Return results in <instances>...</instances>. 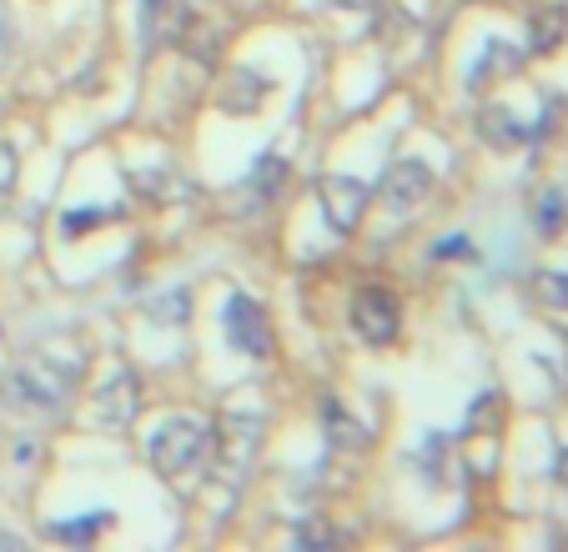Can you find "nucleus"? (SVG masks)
<instances>
[{
    "label": "nucleus",
    "instance_id": "4468645a",
    "mask_svg": "<svg viewBox=\"0 0 568 552\" xmlns=\"http://www.w3.org/2000/svg\"><path fill=\"white\" fill-rule=\"evenodd\" d=\"M473 252V242L468 236H448V242H438L433 246V256H468Z\"/></svg>",
    "mask_w": 568,
    "mask_h": 552
},
{
    "label": "nucleus",
    "instance_id": "6e6552de",
    "mask_svg": "<svg viewBox=\"0 0 568 552\" xmlns=\"http://www.w3.org/2000/svg\"><path fill=\"white\" fill-rule=\"evenodd\" d=\"M534 226H538V236H564L568 232V192L564 186H544V192L534 196Z\"/></svg>",
    "mask_w": 568,
    "mask_h": 552
},
{
    "label": "nucleus",
    "instance_id": "dca6fc26",
    "mask_svg": "<svg viewBox=\"0 0 568 552\" xmlns=\"http://www.w3.org/2000/svg\"><path fill=\"white\" fill-rule=\"evenodd\" d=\"M558 472H564V488H568V452L558 457Z\"/></svg>",
    "mask_w": 568,
    "mask_h": 552
},
{
    "label": "nucleus",
    "instance_id": "7ed1b4c3",
    "mask_svg": "<svg viewBox=\"0 0 568 552\" xmlns=\"http://www.w3.org/2000/svg\"><path fill=\"white\" fill-rule=\"evenodd\" d=\"M222 327H226V341H232L242 357H272V321H267V307H262L257 297H247V292H232V301H226L222 311Z\"/></svg>",
    "mask_w": 568,
    "mask_h": 552
},
{
    "label": "nucleus",
    "instance_id": "1a4fd4ad",
    "mask_svg": "<svg viewBox=\"0 0 568 552\" xmlns=\"http://www.w3.org/2000/svg\"><path fill=\"white\" fill-rule=\"evenodd\" d=\"M564 25H568V11H558V6L538 11L534 16V51H554V45L564 41Z\"/></svg>",
    "mask_w": 568,
    "mask_h": 552
},
{
    "label": "nucleus",
    "instance_id": "9d476101",
    "mask_svg": "<svg viewBox=\"0 0 568 552\" xmlns=\"http://www.w3.org/2000/svg\"><path fill=\"white\" fill-rule=\"evenodd\" d=\"M101 528H111V512H91V518H81V522H55L51 538H61V542H91Z\"/></svg>",
    "mask_w": 568,
    "mask_h": 552
},
{
    "label": "nucleus",
    "instance_id": "f257e3e1",
    "mask_svg": "<svg viewBox=\"0 0 568 552\" xmlns=\"http://www.w3.org/2000/svg\"><path fill=\"white\" fill-rule=\"evenodd\" d=\"M151 468L161 478H192V472L206 468V457H212V427L202 417H172V422H161V432L151 437Z\"/></svg>",
    "mask_w": 568,
    "mask_h": 552
},
{
    "label": "nucleus",
    "instance_id": "9b49d317",
    "mask_svg": "<svg viewBox=\"0 0 568 552\" xmlns=\"http://www.w3.org/2000/svg\"><path fill=\"white\" fill-rule=\"evenodd\" d=\"M282 181H287V161L282 156H262L257 171H252V186H262V196H277Z\"/></svg>",
    "mask_w": 568,
    "mask_h": 552
},
{
    "label": "nucleus",
    "instance_id": "0eeeda50",
    "mask_svg": "<svg viewBox=\"0 0 568 552\" xmlns=\"http://www.w3.org/2000/svg\"><path fill=\"white\" fill-rule=\"evenodd\" d=\"M136 407H141V382L131 372H116L97 392V417L101 422H111V427H126L131 417H136Z\"/></svg>",
    "mask_w": 568,
    "mask_h": 552
},
{
    "label": "nucleus",
    "instance_id": "ddd939ff",
    "mask_svg": "<svg viewBox=\"0 0 568 552\" xmlns=\"http://www.w3.org/2000/svg\"><path fill=\"white\" fill-rule=\"evenodd\" d=\"M534 292L548 301V307L568 311V272H544V276L534 282Z\"/></svg>",
    "mask_w": 568,
    "mask_h": 552
},
{
    "label": "nucleus",
    "instance_id": "2eb2a0df",
    "mask_svg": "<svg viewBox=\"0 0 568 552\" xmlns=\"http://www.w3.org/2000/svg\"><path fill=\"white\" fill-rule=\"evenodd\" d=\"M297 542H337V538L327 528H307V532H297Z\"/></svg>",
    "mask_w": 568,
    "mask_h": 552
},
{
    "label": "nucleus",
    "instance_id": "f03ea898",
    "mask_svg": "<svg viewBox=\"0 0 568 552\" xmlns=\"http://www.w3.org/2000/svg\"><path fill=\"white\" fill-rule=\"evenodd\" d=\"M347 321H353V331L367 347H393L403 337V297L393 287H383V282H367V287L353 292Z\"/></svg>",
    "mask_w": 568,
    "mask_h": 552
},
{
    "label": "nucleus",
    "instance_id": "20e7f679",
    "mask_svg": "<svg viewBox=\"0 0 568 552\" xmlns=\"http://www.w3.org/2000/svg\"><path fill=\"white\" fill-rule=\"evenodd\" d=\"M367 186L353 176H322L317 181V202H322V216H327V226H333L337 236H353L357 222H363L367 212Z\"/></svg>",
    "mask_w": 568,
    "mask_h": 552
},
{
    "label": "nucleus",
    "instance_id": "39448f33",
    "mask_svg": "<svg viewBox=\"0 0 568 552\" xmlns=\"http://www.w3.org/2000/svg\"><path fill=\"white\" fill-rule=\"evenodd\" d=\"M428 192H433V171L423 166V161H397V166H387L383 202L393 206V212H418V206L428 202Z\"/></svg>",
    "mask_w": 568,
    "mask_h": 552
},
{
    "label": "nucleus",
    "instance_id": "f8f14e48",
    "mask_svg": "<svg viewBox=\"0 0 568 552\" xmlns=\"http://www.w3.org/2000/svg\"><path fill=\"white\" fill-rule=\"evenodd\" d=\"M504 417H508L504 397L488 392V397H478V402H473V412H468V432H483L488 422H504Z\"/></svg>",
    "mask_w": 568,
    "mask_h": 552
},
{
    "label": "nucleus",
    "instance_id": "423d86ee",
    "mask_svg": "<svg viewBox=\"0 0 568 552\" xmlns=\"http://www.w3.org/2000/svg\"><path fill=\"white\" fill-rule=\"evenodd\" d=\"M192 21H196V11L186 0H141V31H146V45H182V35Z\"/></svg>",
    "mask_w": 568,
    "mask_h": 552
}]
</instances>
